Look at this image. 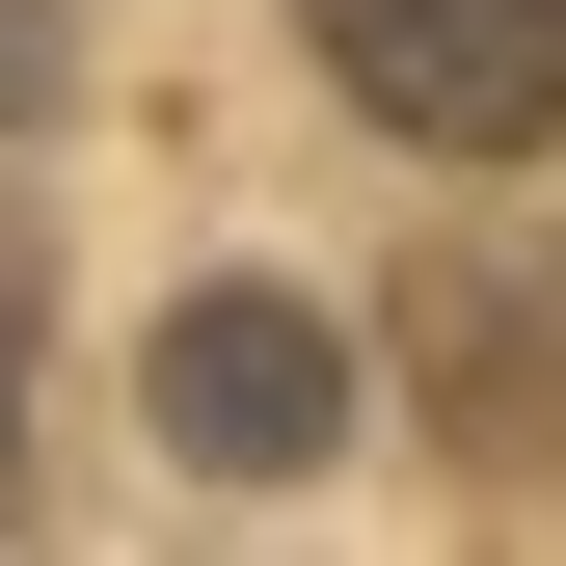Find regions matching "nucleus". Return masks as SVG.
Wrapping results in <instances>:
<instances>
[{"instance_id": "5", "label": "nucleus", "mask_w": 566, "mask_h": 566, "mask_svg": "<svg viewBox=\"0 0 566 566\" xmlns=\"http://www.w3.org/2000/svg\"><path fill=\"white\" fill-rule=\"evenodd\" d=\"M0 485H28V270H0Z\"/></svg>"}, {"instance_id": "4", "label": "nucleus", "mask_w": 566, "mask_h": 566, "mask_svg": "<svg viewBox=\"0 0 566 566\" xmlns=\"http://www.w3.org/2000/svg\"><path fill=\"white\" fill-rule=\"evenodd\" d=\"M54 82H82V0H0V135H28Z\"/></svg>"}, {"instance_id": "3", "label": "nucleus", "mask_w": 566, "mask_h": 566, "mask_svg": "<svg viewBox=\"0 0 566 566\" xmlns=\"http://www.w3.org/2000/svg\"><path fill=\"white\" fill-rule=\"evenodd\" d=\"M432 405H459V432H539V405H566V350L485 297V270H459V324H432Z\"/></svg>"}, {"instance_id": "1", "label": "nucleus", "mask_w": 566, "mask_h": 566, "mask_svg": "<svg viewBox=\"0 0 566 566\" xmlns=\"http://www.w3.org/2000/svg\"><path fill=\"white\" fill-rule=\"evenodd\" d=\"M135 405H163V459H189V485H297V459L350 432V324L297 297V270H189Z\"/></svg>"}, {"instance_id": "2", "label": "nucleus", "mask_w": 566, "mask_h": 566, "mask_svg": "<svg viewBox=\"0 0 566 566\" xmlns=\"http://www.w3.org/2000/svg\"><path fill=\"white\" fill-rule=\"evenodd\" d=\"M297 28L405 163H539L566 135V0H297Z\"/></svg>"}]
</instances>
